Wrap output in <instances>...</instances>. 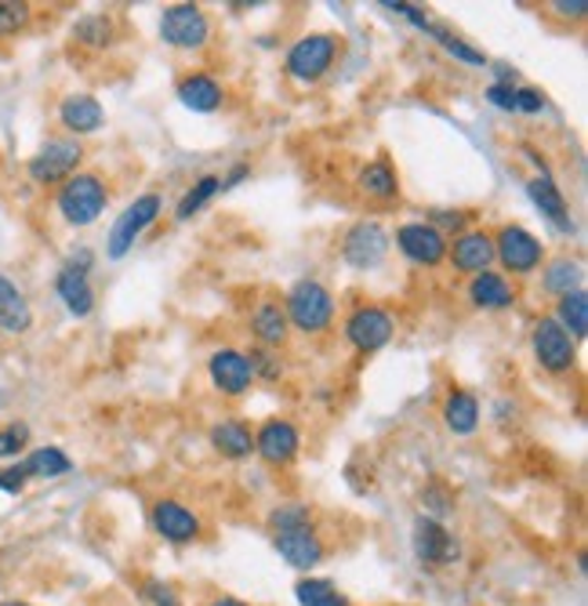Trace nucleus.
<instances>
[{
  "mask_svg": "<svg viewBox=\"0 0 588 606\" xmlns=\"http://www.w3.org/2000/svg\"><path fill=\"white\" fill-rule=\"evenodd\" d=\"M283 316H287V323H291L295 331L323 335L327 327H331V320H334V298H331V291H327L320 280L306 276V280H298L291 291H287Z\"/></svg>",
  "mask_w": 588,
  "mask_h": 606,
  "instance_id": "1",
  "label": "nucleus"
},
{
  "mask_svg": "<svg viewBox=\"0 0 588 606\" xmlns=\"http://www.w3.org/2000/svg\"><path fill=\"white\" fill-rule=\"evenodd\" d=\"M55 204H59V215L70 222V226L84 229L102 218V210L110 204V189L99 175H87L84 171V175H73L62 182Z\"/></svg>",
  "mask_w": 588,
  "mask_h": 606,
  "instance_id": "2",
  "label": "nucleus"
},
{
  "mask_svg": "<svg viewBox=\"0 0 588 606\" xmlns=\"http://www.w3.org/2000/svg\"><path fill=\"white\" fill-rule=\"evenodd\" d=\"M334 59H338V37H331V33H309V37H302V41L291 44L283 70L298 84H317L320 76L334 65Z\"/></svg>",
  "mask_w": 588,
  "mask_h": 606,
  "instance_id": "3",
  "label": "nucleus"
},
{
  "mask_svg": "<svg viewBox=\"0 0 588 606\" xmlns=\"http://www.w3.org/2000/svg\"><path fill=\"white\" fill-rule=\"evenodd\" d=\"M156 215H161V196L156 193H142L138 201H131L124 207V215H116L113 229H110V240H106V255L113 261H121L131 247L142 240V233H146Z\"/></svg>",
  "mask_w": 588,
  "mask_h": 606,
  "instance_id": "4",
  "label": "nucleus"
},
{
  "mask_svg": "<svg viewBox=\"0 0 588 606\" xmlns=\"http://www.w3.org/2000/svg\"><path fill=\"white\" fill-rule=\"evenodd\" d=\"M161 37L178 51H200L212 41V22L200 4H167L161 16Z\"/></svg>",
  "mask_w": 588,
  "mask_h": 606,
  "instance_id": "5",
  "label": "nucleus"
},
{
  "mask_svg": "<svg viewBox=\"0 0 588 606\" xmlns=\"http://www.w3.org/2000/svg\"><path fill=\"white\" fill-rule=\"evenodd\" d=\"M81 161H84V146L76 138H48L30 161V178L41 182V186H59V182L76 175Z\"/></svg>",
  "mask_w": 588,
  "mask_h": 606,
  "instance_id": "6",
  "label": "nucleus"
},
{
  "mask_svg": "<svg viewBox=\"0 0 588 606\" xmlns=\"http://www.w3.org/2000/svg\"><path fill=\"white\" fill-rule=\"evenodd\" d=\"M494 258L502 261L505 273L530 276L534 269H541L545 247L538 236L527 233L523 226H502L498 236H494Z\"/></svg>",
  "mask_w": 588,
  "mask_h": 606,
  "instance_id": "7",
  "label": "nucleus"
},
{
  "mask_svg": "<svg viewBox=\"0 0 588 606\" xmlns=\"http://www.w3.org/2000/svg\"><path fill=\"white\" fill-rule=\"evenodd\" d=\"M530 341H534V360L541 363V371H548V374L574 371V363H578V346H574V338L553 320V316L534 323Z\"/></svg>",
  "mask_w": 588,
  "mask_h": 606,
  "instance_id": "8",
  "label": "nucleus"
},
{
  "mask_svg": "<svg viewBox=\"0 0 588 606\" xmlns=\"http://www.w3.org/2000/svg\"><path fill=\"white\" fill-rule=\"evenodd\" d=\"M411 548H414L417 563H422V566H433V571H443V566H454L457 556H462V545H457V537H454L443 523L429 520V516H417V520H414Z\"/></svg>",
  "mask_w": 588,
  "mask_h": 606,
  "instance_id": "9",
  "label": "nucleus"
},
{
  "mask_svg": "<svg viewBox=\"0 0 588 606\" xmlns=\"http://www.w3.org/2000/svg\"><path fill=\"white\" fill-rule=\"evenodd\" d=\"M392 335H396V320L382 306H357L345 320V338L357 352H378L385 349Z\"/></svg>",
  "mask_w": 588,
  "mask_h": 606,
  "instance_id": "10",
  "label": "nucleus"
},
{
  "mask_svg": "<svg viewBox=\"0 0 588 606\" xmlns=\"http://www.w3.org/2000/svg\"><path fill=\"white\" fill-rule=\"evenodd\" d=\"M389 233L382 222H374V218H363L357 222L349 233H345V240H342V258L349 261L352 269H378L385 261L389 255Z\"/></svg>",
  "mask_w": 588,
  "mask_h": 606,
  "instance_id": "11",
  "label": "nucleus"
},
{
  "mask_svg": "<svg viewBox=\"0 0 588 606\" xmlns=\"http://www.w3.org/2000/svg\"><path fill=\"white\" fill-rule=\"evenodd\" d=\"M396 247L403 258L414 261V266H425V269H436L440 261L447 258V236L429 226V222H408V226H400Z\"/></svg>",
  "mask_w": 588,
  "mask_h": 606,
  "instance_id": "12",
  "label": "nucleus"
},
{
  "mask_svg": "<svg viewBox=\"0 0 588 606\" xmlns=\"http://www.w3.org/2000/svg\"><path fill=\"white\" fill-rule=\"evenodd\" d=\"M87 269H91V251H76L55 276V291L62 298V306L73 316H81V320L95 309V291H91L87 284Z\"/></svg>",
  "mask_w": 588,
  "mask_h": 606,
  "instance_id": "13",
  "label": "nucleus"
},
{
  "mask_svg": "<svg viewBox=\"0 0 588 606\" xmlns=\"http://www.w3.org/2000/svg\"><path fill=\"white\" fill-rule=\"evenodd\" d=\"M302 451V432H298L287 418H269L266 425L255 432V454L269 465H291Z\"/></svg>",
  "mask_w": 588,
  "mask_h": 606,
  "instance_id": "14",
  "label": "nucleus"
},
{
  "mask_svg": "<svg viewBox=\"0 0 588 606\" xmlns=\"http://www.w3.org/2000/svg\"><path fill=\"white\" fill-rule=\"evenodd\" d=\"M153 531L164 537L167 545H193L200 537V516L186 509L175 497H161L153 505Z\"/></svg>",
  "mask_w": 588,
  "mask_h": 606,
  "instance_id": "15",
  "label": "nucleus"
},
{
  "mask_svg": "<svg viewBox=\"0 0 588 606\" xmlns=\"http://www.w3.org/2000/svg\"><path fill=\"white\" fill-rule=\"evenodd\" d=\"M207 374H212V386L221 392V397H244V392L255 386L251 363H247V356L237 349L212 352V360H207Z\"/></svg>",
  "mask_w": 588,
  "mask_h": 606,
  "instance_id": "16",
  "label": "nucleus"
},
{
  "mask_svg": "<svg viewBox=\"0 0 588 606\" xmlns=\"http://www.w3.org/2000/svg\"><path fill=\"white\" fill-rule=\"evenodd\" d=\"M447 255L454 261L457 273L465 276H479L491 269L494 261V236L483 233V229H468V233H457L454 244H447Z\"/></svg>",
  "mask_w": 588,
  "mask_h": 606,
  "instance_id": "17",
  "label": "nucleus"
},
{
  "mask_svg": "<svg viewBox=\"0 0 588 606\" xmlns=\"http://www.w3.org/2000/svg\"><path fill=\"white\" fill-rule=\"evenodd\" d=\"M272 545H277L280 559L287 566H295V571H312V566H320L327 548L320 542V534L306 526V531H291V534H272Z\"/></svg>",
  "mask_w": 588,
  "mask_h": 606,
  "instance_id": "18",
  "label": "nucleus"
},
{
  "mask_svg": "<svg viewBox=\"0 0 588 606\" xmlns=\"http://www.w3.org/2000/svg\"><path fill=\"white\" fill-rule=\"evenodd\" d=\"M59 121L76 138L95 135V131H102V124H106V110H102L95 95H65L59 105Z\"/></svg>",
  "mask_w": 588,
  "mask_h": 606,
  "instance_id": "19",
  "label": "nucleus"
},
{
  "mask_svg": "<svg viewBox=\"0 0 588 606\" xmlns=\"http://www.w3.org/2000/svg\"><path fill=\"white\" fill-rule=\"evenodd\" d=\"M527 196L530 204L541 210V215L553 222V226L559 233H574V218H570V207L564 201V193H559V186L553 182V175H538L527 182Z\"/></svg>",
  "mask_w": 588,
  "mask_h": 606,
  "instance_id": "20",
  "label": "nucleus"
},
{
  "mask_svg": "<svg viewBox=\"0 0 588 606\" xmlns=\"http://www.w3.org/2000/svg\"><path fill=\"white\" fill-rule=\"evenodd\" d=\"M468 301H473L476 309H508V306H516V287L508 284V276L487 269V273L473 276V284H468Z\"/></svg>",
  "mask_w": 588,
  "mask_h": 606,
  "instance_id": "21",
  "label": "nucleus"
},
{
  "mask_svg": "<svg viewBox=\"0 0 588 606\" xmlns=\"http://www.w3.org/2000/svg\"><path fill=\"white\" fill-rule=\"evenodd\" d=\"M178 102L193 113H215L218 105L226 102V91H221L215 76L189 73V76H182V84H178Z\"/></svg>",
  "mask_w": 588,
  "mask_h": 606,
  "instance_id": "22",
  "label": "nucleus"
},
{
  "mask_svg": "<svg viewBox=\"0 0 588 606\" xmlns=\"http://www.w3.org/2000/svg\"><path fill=\"white\" fill-rule=\"evenodd\" d=\"M33 327V309L25 295L19 291L16 284L0 273V331L4 335H25Z\"/></svg>",
  "mask_w": 588,
  "mask_h": 606,
  "instance_id": "23",
  "label": "nucleus"
},
{
  "mask_svg": "<svg viewBox=\"0 0 588 606\" xmlns=\"http://www.w3.org/2000/svg\"><path fill=\"white\" fill-rule=\"evenodd\" d=\"M251 331L258 338L261 349H277L291 335V323H287L280 301H258V309L251 312Z\"/></svg>",
  "mask_w": 588,
  "mask_h": 606,
  "instance_id": "24",
  "label": "nucleus"
},
{
  "mask_svg": "<svg viewBox=\"0 0 588 606\" xmlns=\"http://www.w3.org/2000/svg\"><path fill=\"white\" fill-rule=\"evenodd\" d=\"M443 425H447L454 436H473L479 429V400L473 392L454 389L447 400H443Z\"/></svg>",
  "mask_w": 588,
  "mask_h": 606,
  "instance_id": "25",
  "label": "nucleus"
},
{
  "mask_svg": "<svg viewBox=\"0 0 588 606\" xmlns=\"http://www.w3.org/2000/svg\"><path fill=\"white\" fill-rule=\"evenodd\" d=\"M212 446L229 461H244L255 454V432L244 421H221L212 429Z\"/></svg>",
  "mask_w": 588,
  "mask_h": 606,
  "instance_id": "26",
  "label": "nucleus"
},
{
  "mask_svg": "<svg viewBox=\"0 0 588 606\" xmlns=\"http://www.w3.org/2000/svg\"><path fill=\"white\" fill-rule=\"evenodd\" d=\"M357 186L363 196H371V201H396L400 196V178H396V171H392L389 161H371L368 167L360 171V178H357Z\"/></svg>",
  "mask_w": 588,
  "mask_h": 606,
  "instance_id": "27",
  "label": "nucleus"
},
{
  "mask_svg": "<svg viewBox=\"0 0 588 606\" xmlns=\"http://www.w3.org/2000/svg\"><path fill=\"white\" fill-rule=\"evenodd\" d=\"M581 284H585V269H581V261H574V258L548 261L541 273V287L548 295H559V298L581 291Z\"/></svg>",
  "mask_w": 588,
  "mask_h": 606,
  "instance_id": "28",
  "label": "nucleus"
},
{
  "mask_svg": "<svg viewBox=\"0 0 588 606\" xmlns=\"http://www.w3.org/2000/svg\"><path fill=\"white\" fill-rule=\"evenodd\" d=\"M22 469L30 480H59L73 469V461L65 458L59 446H37V451L22 461Z\"/></svg>",
  "mask_w": 588,
  "mask_h": 606,
  "instance_id": "29",
  "label": "nucleus"
},
{
  "mask_svg": "<svg viewBox=\"0 0 588 606\" xmlns=\"http://www.w3.org/2000/svg\"><path fill=\"white\" fill-rule=\"evenodd\" d=\"M295 599L298 606H349L345 592L327 577H302L295 585Z\"/></svg>",
  "mask_w": 588,
  "mask_h": 606,
  "instance_id": "30",
  "label": "nucleus"
},
{
  "mask_svg": "<svg viewBox=\"0 0 588 606\" xmlns=\"http://www.w3.org/2000/svg\"><path fill=\"white\" fill-rule=\"evenodd\" d=\"M553 320L564 327V331L578 341L588 335V298L585 291H574V295H564L559 298V306H556V316Z\"/></svg>",
  "mask_w": 588,
  "mask_h": 606,
  "instance_id": "31",
  "label": "nucleus"
},
{
  "mask_svg": "<svg viewBox=\"0 0 588 606\" xmlns=\"http://www.w3.org/2000/svg\"><path fill=\"white\" fill-rule=\"evenodd\" d=\"M429 37H436L440 48L447 51V55H454L457 62H465V65H487V55H483L479 48H473L468 41H462L457 33H451L447 25H440V22H429Z\"/></svg>",
  "mask_w": 588,
  "mask_h": 606,
  "instance_id": "32",
  "label": "nucleus"
},
{
  "mask_svg": "<svg viewBox=\"0 0 588 606\" xmlns=\"http://www.w3.org/2000/svg\"><path fill=\"white\" fill-rule=\"evenodd\" d=\"M218 193H221V178H218V175H204V178L196 182L193 189H186V196L178 201L175 218H178V222H189V218L196 215V210H200L204 204H212Z\"/></svg>",
  "mask_w": 588,
  "mask_h": 606,
  "instance_id": "33",
  "label": "nucleus"
},
{
  "mask_svg": "<svg viewBox=\"0 0 588 606\" xmlns=\"http://www.w3.org/2000/svg\"><path fill=\"white\" fill-rule=\"evenodd\" d=\"M73 41L84 48H106L113 41V19L95 11V16H84L73 25Z\"/></svg>",
  "mask_w": 588,
  "mask_h": 606,
  "instance_id": "34",
  "label": "nucleus"
},
{
  "mask_svg": "<svg viewBox=\"0 0 588 606\" xmlns=\"http://www.w3.org/2000/svg\"><path fill=\"white\" fill-rule=\"evenodd\" d=\"M312 526V509L302 502H287L269 512V531L272 534H291V531H306Z\"/></svg>",
  "mask_w": 588,
  "mask_h": 606,
  "instance_id": "35",
  "label": "nucleus"
},
{
  "mask_svg": "<svg viewBox=\"0 0 588 606\" xmlns=\"http://www.w3.org/2000/svg\"><path fill=\"white\" fill-rule=\"evenodd\" d=\"M30 4L22 0H0V37H16L30 25Z\"/></svg>",
  "mask_w": 588,
  "mask_h": 606,
  "instance_id": "36",
  "label": "nucleus"
},
{
  "mask_svg": "<svg viewBox=\"0 0 588 606\" xmlns=\"http://www.w3.org/2000/svg\"><path fill=\"white\" fill-rule=\"evenodd\" d=\"M244 356H247V363H251V374H255V378L277 381V378L283 374V363H280L269 349H251V352H244Z\"/></svg>",
  "mask_w": 588,
  "mask_h": 606,
  "instance_id": "37",
  "label": "nucleus"
},
{
  "mask_svg": "<svg viewBox=\"0 0 588 606\" xmlns=\"http://www.w3.org/2000/svg\"><path fill=\"white\" fill-rule=\"evenodd\" d=\"M422 505H425V516L443 523V516H451L454 512V497L443 491V486H429V491L422 494Z\"/></svg>",
  "mask_w": 588,
  "mask_h": 606,
  "instance_id": "38",
  "label": "nucleus"
},
{
  "mask_svg": "<svg viewBox=\"0 0 588 606\" xmlns=\"http://www.w3.org/2000/svg\"><path fill=\"white\" fill-rule=\"evenodd\" d=\"M142 599L149 606H182L178 592L172 585H164L161 577H146V582H142Z\"/></svg>",
  "mask_w": 588,
  "mask_h": 606,
  "instance_id": "39",
  "label": "nucleus"
},
{
  "mask_svg": "<svg viewBox=\"0 0 588 606\" xmlns=\"http://www.w3.org/2000/svg\"><path fill=\"white\" fill-rule=\"evenodd\" d=\"M25 440H30V429L22 425H8V429H0V458H16L22 446H25Z\"/></svg>",
  "mask_w": 588,
  "mask_h": 606,
  "instance_id": "40",
  "label": "nucleus"
},
{
  "mask_svg": "<svg viewBox=\"0 0 588 606\" xmlns=\"http://www.w3.org/2000/svg\"><path fill=\"white\" fill-rule=\"evenodd\" d=\"M465 222H468L465 210H433V218H429V226L440 229L443 236H447V233H462V229H465Z\"/></svg>",
  "mask_w": 588,
  "mask_h": 606,
  "instance_id": "41",
  "label": "nucleus"
},
{
  "mask_svg": "<svg viewBox=\"0 0 588 606\" xmlns=\"http://www.w3.org/2000/svg\"><path fill=\"white\" fill-rule=\"evenodd\" d=\"M487 102L502 113H516V88L513 84H491L487 88Z\"/></svg>",
  "mask_w": 588,
  "mask_h": 606,
  "instance_id": "42",
  "label": "nucleus"
},
{
  "mask_svg": "<svg viewBox=\"0 0 588 606\" xmlns=\"http://www.w3.org/2000/svg\"><path fill=\"white\" fill-rule=\"evenodd\" d=\"M25 483H30V476H25L22 461H19V465L0 469V491H4V494H22V491H25Z\"/></svg>",
  "mask_w": 588,
  "mask_h": 606,
  "instance_id": "43",
  "label": "nucleus"
},
{
  "mask_svg": "<svg viewBox=\"0 0 588 606\" xmlns=\"http://www.w3.org/2000/svg\"><path fill=\"white\" fill-rule=\"evenodd\" d=\"M545 95L538 88H516V113H541Z\"/></svg>",
  "mask_w": 588,
  "mask_h": 606,
  "instance_id": "44",
  "label": "nucleus"
},
{
  "mask_svg": "<svg viewBox=\"0 0 588 606\" xmlns=\"http://www.w3.org/2000/svg\"><path fill=\"white\" fill-rule=\"evenodd\" d=\"M553 11H556L559 19H574V22H581V19L588 16V4H585V0H556Z\"/></svg>",
  "mask_w": 588,
  "mask_h": 606,
  "instance_id": "45",
  "label": "nucleus"
},
{
  "mask_svg": "<svg viewBox=\"0 0 588 606\" xmlns=\"http://www.w3.org/2000/svg\"><path fill=\"white\" fill-rule=\"evenodd\" d=\"M247 175H251V167H247V164H233V171H229V175L221 178V193L237 189V186H240V182H244Z\"/></svg>",
  "mask_w": 588,
  "mask_h": 606,
  "instance_id": "46",
  "label": "nucleus"
},
{
  "mask_svg": "<svg viewBox=\"0 0 588 606\" xmlns=\"http://www.w3.org/2000/svg\"><path fill=\"white\" fill-rule=\"evenodd\" d=\"M207 606H247L244 599H233V596H218V599H212Z\"/></svg>",
  "mask_w": 588,
  "mask_h": 606,
  "instance_id": "47",
  "label": "nucleus"
},
{
  "mask_svg": "<svg viewBox=\"0 0 588 606\" xmlns=\"http://www.w3.org/2000/svg\"><path fill=\"white\" fill-rule=\"evenodd\" d=\"M0 606H30V603H19V599H4Z\"/></svg>",
  "mask_w": 588,
  "mask_h": 606,
  "instance_id": "48",
  "label": "nucleus"
}]
</instances>
